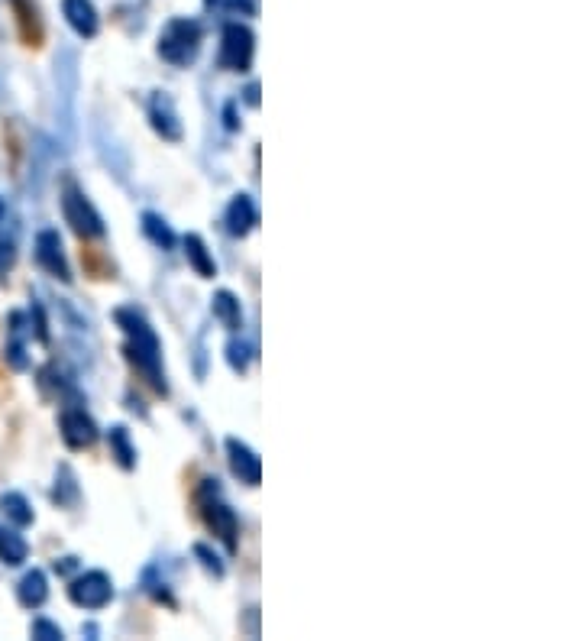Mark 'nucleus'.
I'll return each mask as SVG.
<instances>
[{
	"instance_id": "1",
	"label": "nucleus",
	"mask_w": 582,
	"mask_h": 641,
	"mask_svg": "<svg viewBox=\"0 0 582 641\" xmlns=\"http://www.w3.org/2000/svg\"><path fill=\"white\" fill-rule=\"evenodd\" d=\"M114 318H117V324L130 337L127 353H130V360L136 363V370L146 376V383L152 389H156L159 395H165V379H162V366H159V340H156V334H152L149 324L140 315H136V311H130V308H120Z\"/></svg>"
},
{
	"instance_id": "2",
	"label": "nucleus",
	"mask_w": 582,
	"mask_h": 641,
	"mask_svg": "<svg viewBox=\"0 0 582 641\" xmlns=\"http://www.w3.org/2000/svg\"><path fill=\"white\" fill-rule=\"evenodd\" d=\"M201 49V26L194 20H172L159 36V56L172 65H188L194 62Z\"/></svg>"
},
{
	"instance_id": "3",
	"label": "nucleus",
	"mask_w": 582,
	"mask_h": 641,
	"mask_svg": "<svg viewBox=\"0 0 582 641\" xmlns=\"http://www.w3.org/2000/svg\"><path fill=\"white\" fill-rule=\"evenodd\" d=\"M62 211H65V221L72 224V230H75L78 237L91 240V237H101L104 234L101 217H97V211L85 201V195H78L72 185H68L65 195H62Z\"/></svg>"
},
{
	"instance_id": "4",
	"label": "nucleus",
	"mask_w": 582,
	"mask_h": 641,
	"mask_svg": "<svg viewBox=\"0 0 582 641\" xmlns=\"http://www.w3.org/2000/svg\"><path fill=\"white\" fill-rule=\"evenodd\" d=\"M249 62H253V33L240 23H230L220 43V65L230 72H246Z\"/></svg>"
},
{
	"instance_id": "5",
	"label": "nucleus",
	"mask_w": 582,
	"mask_h": 641,
	"mask_svg": "<svg viewBox=\"0 0 582 641\" xmlns=\"http://www.w3.org/2000/svg\"><path fill=\"white\" fill-rule=\"evenodd\" d=\"M68 596H72L75 606L85 609H101L114 599V586H110V577L101 574V570H91V574L78 577L72 586H68Z\"/></svg>"
},
{
	"instance_id": "6",
	"label": "nucleus",
	"mask_w": 582,
	"mask_h": 641,
	"mask_svg": "<svg viewBox=\"0 0 582 641\" xmlns=\"http://www.w3.org/2000/svg\"><path fill=\"white\" fill-rule=\"evenodd\" d=\"M204 522L214 535L227 544V551H237V535H240V525H237V515H233L230 506H224L220 499H207L204 502Z\"/></svg>"
},
{
	"instance_id": "7",
	"label": "nucleus",
	"mask_w": 582,
	"mask_h": 641,
	"mask_svg": "<svg viewBox=\"0 0 582 641\" xmlns=\"http://www.w3.org/2000/svg\"><path fill=\"white\" fill-rule=\"evenodd\" d=\"M36 259H39V266L49 272V276L62 279V282L72 279V276H68L65 253H62V240H59L55 230H43V234L36 237Z\"/></svg>"
},
{
	"instance_id": "8",
	"label": "nucleus",
	"mask_w": 582,
	"mask_h": 641,
	"mask_svg": "<svg viewBox=\"0 0 582 641\" xmlns=\"http://www.w3.org/2000/svg\"><path fill=\"white\" fill-rule=\"evenodd\" d=\"M59 431H62V441L68 447H91L97 441V428L94 421L81 412V408H68L59 418Z\"/></svg>"
},
{
	"instance_id": "9",
	"label": "nucleus",
	"mask_w": 582,
	"mask_h": 641,
	"mask_svg": "<svg viewBox=\"0 0 582 641\" xmlns=\"http://www.w3.org/2000/svg\"><path fill=\"white\" fill-rule=\"evenodd\" d=\"M227 450H230V467H233V473H237L243 483L256 486V483H259V476H262V463H259V457H256L253 450H249L243 441H237V438H230V441H227Z\"/></svg>"
},
{
	"instance_id": "10",
	"label": "nucleus",
	"mask_w": 582,
	"mask_h": 641,
	"mask_svg": "<svg viewBox=\"0 0 582 641\" xmlns=\"http://www.w3.org/2000/svg\"><path fill=\"white\" fill-rule=\"evenodd\" d=\"M149 117H152V127H156L165 140H178L182 136V124H178V114L172 101L165 98V94H156V98L149 101Z\"/></svg>"
},
{
	"instance_id": "11",
	"label": "nucleus",
	"mask_w": 582,
	"mask_h": 641,
	"mask_svg": "<svg viewBox=\"0 0 582 641\" xmlns=\"http://www.w3.org/2000/svg\"><path fill=\"white\" fill-rule=\"evenodd\" d=\"M256 221H259V214H256V204L249 201V195H237V198H233V204L227 208V227H230V234L246 237L249 230L256 227Z\"/></svg>"
},
{
	"instance_id": "12",
	"label": "nucleus",
	"mask_w": 582,
	"mask_h": 641,
	"mask_svg": "<svg viewBox=\"0 0 582 641\" xmlns=\"http://www.w3.org/2000/svg\"><path fill=\"white\" fill-rule=\"evenodd\" d=\"M65 20L75 26V33L81 36H94L97 33V10L91 0H62Z\"/></svg>"
},
{
	"instance_id": "13",
	"label": "nucleus",
	"mask_w": 582,
	"mask_h": 641,
	"mask_svg": "<svg viewBox=\"0 0 582 641\" xmlns=\"http://www.w3.org/2000/svg\"><path fill=\"white\" fill-rule=\"evenodd\" d=\"M46 596H49V586H46L43 570H30V574H26L17 586V599L26 609H39L46 603Z\"/></svg>"
},
{
	"instance_id": "14",
	"label": "nucleus",
	"mask_w": 582,
	"mask_h": 641,
	"mask_svg": "<svg viewBox=\"0 0 582 641\" xmlns=\"http://www.w3.org/2000/svg\"><path fill=\"white\" fill-rule=\"evenodd\" d=\"M0 561L10 564V567H17V564L26 561V541L7 525H0Z\"/></svg>"
},
{
	"instance_id": "15",
	"label": "nucleus",
	"mask_w": 582,
	"mask_h": 641,
	"mask_svg": "<svg viewBox=\"0 0 582 641\" xmlns=\"http://www.w3.org/2000/svg\"><path fill=\"white\" fill-rule=\"evenodd\" d=\"M185 253H188V263L198 269V276H204V279H211L214 272H217V266H214V259L207 256V247H204V240L201 237H185Z\"/></svg>"
},
{
	"instance_id": "16",
	"label": "nucleus",
	"mask_w": 582,
	"mask_h": 641,
	"mask_svg": "<svg viewBox=\"0 0 582 641\" xmlns=\"http://www.w3.org/2000/svg\"><path fill=\"white\" fill-rule=\"evenodd\" d=\"M0 509H4V515L10 518L13 525H20V528H26V525L33 522L30 502H26L20 493H4V496H0Z\"/></svg>"
},
{
	"instance_id": "17",
	"label": "nucleus",
	"mask_w": 582,
	"mask_h": 641,
	"mask_svg": "<svg viewBox=\"0 0 582 641\" xmlns=\"http://www.w3.org/2000/svg\"><path fill=\"white\" fill-rule=\"evenodd\" d=\"M110 457H114L123 470H133L136 467V450L130 447L127 428H114V431H110Z\"/></svg>"
},
{
	"instance_id": "18",
	"label": "nucleus",
	"mask_w": 582,
	"mask_h": 641,
	"mask_svg": "<svg viewBox=\"0 0 582 641\" xmlns=\"http://www.w3.org/2000/svg\"><path fill=\"white\" fill-rule=\"evenodd\" d=\"M214 315L224 321L227 327H240L243 324V315H240V302L233 298L230 292H220L214 298Z\"/></svg>"
},
{
	"instance_id": "19",
	"label": "nucleus",
	"mask_w": 582,
	"mask_h": 641,
	"mask_svg": "<svg viewBox=\"0 0 582 641\" xmlns=\"http://www.w3.org/2000/svg\"><path fill=\"white\" fill-rule=\"evenodd\" d=\"M143 230H146V237L162 250H169L175 243V234L165 227V221H162V217H156V214H143Z\"/></svg>"
},
{
	"instance_id": "20",
	"label": "nucleus",
	"mask_w": 582,
	"mask_h": 641,
	"mask_svg": "<svg viewBox=\"0 0 582 641\" xmlns=\"http://www.w3.org/2000/svg\"><path fill=\"white\" fill-rule=\"evenodd\" d=\"M81 259H85V269L91 272V276H97V279H107L110 276V269H107V259L97 253L94 247H85L81 250Z\"/></svg>"
},
{
	"instance_id": "21",
	"label": "nucleus",
	"mask_w": 582,
	"mask_h": 641,
	"mask_svg": "<svg viewBox=\"0 0 582 641\" xmlns=\"http://www.w3.org/2000/svg\"><path fill=\"white\" fill-rule=\"evenodd\" d=\"M17 263V247H13V240H0V279L7 276Z\"/></svg>"
},
{
	"instance_id": "22",
	"label": "nucleus",
	"mask_w": 582,
	"mask_h": 641,
	"mask_svg": "<svg viewBox=\"0 0 582 641\" xmlns=\"http://www.w3.org/2000/svg\"><path fill=\"white\" fill-rule=\"evenodd\" d=\"M194 554H198V557H201V561H204V567H207V570H211V574H214V577H224V564H220V557H217V554H211V551H207V548H204V544H194Z\"/></svg>"
},
{
	"instance_id": "23",
	"label": "nucleus",
	"mask_w": 582,
	"mask_h": 641,
	"mask_svg": "<svg viewBox=\"0 0 582 641\" xmlns=\"http://www.w3.org/2000/svg\"><path fill=\"white\" fill-rule=\"evenodd\" d=\"M33 638H43V641H59V638H62V629H59V625L46 622V619H36V622H33Z\"/></svg>"
},
{
	"instance_id": "24",
	"label": "nucleus",
	"mask_w": 582,
	"mask_h": 641,
	"mask_svg": "<svg viewBox=\"0 0 582 641\" xmlns=\"http://www.w3.org/2000/svg\"><path fill=\"white\" fill-rule=\"evenodd\" d=\"M227 353H230V366L233 370H246V363H249V347L246 344H237V340H233V344L227 347Z\"/></svg>"
},
{
	"instance_id": "25",
	"label": "nucleus",
	"mask_w": 582,
	"mask_h": 641,
	"mask_svg": "<svg viewBox=\"0 0 582 641\" xmlns=\"http://www.w3.org/2000/svg\"><path fill=\"white\" fill-rule=\"evenodd\" d=\"M246 101H249V104H259V88H256V85L246 88Z\"/></svg>"
},
{
	"instance_id": "26",
	"label": "nucleus",
	"mask_w": 582,
	"mask_h": 641,
	"mask_svg": "<svg viewBox=\"0 0 582 641\" xmlns=\"http://www.w3.org/2000/svg\"><path fill=\"white\" fill-rule=\"evenodd\" d=\"M0 217H4V201H0Z\"/></svg>"
}]
</instances>
